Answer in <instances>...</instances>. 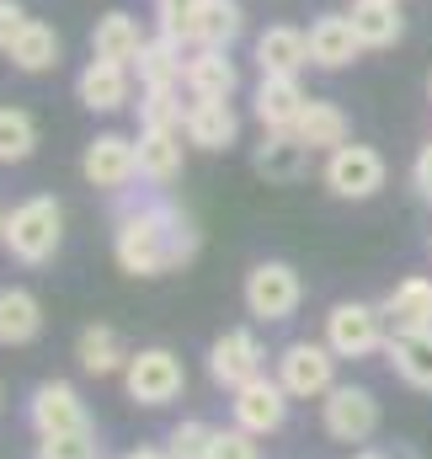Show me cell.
<instances>
[{"label": "cell", "mask_w": 432, "mask_h": 459, "mask_svg": "<svg viewBox=\"0 0 432 459\" xmlns=\"http://www.w3.org/2000/svg\"><path fill=\"white\" fill-rule=\"evenodd\" d=\"M203 235L193 225L187 209H177L171 198L150 193H117V214H112V262L128 278H160L177 273L198 256Z\"/></svg>", "instance_id": "6da1fadb"}, {"label": "cell", "mask_w": 432, "mask_h": 459, "mask_svg": "<svg viewBox=\"0 0 432 459\" xmlns=\"http://www.w3.org/2000/svg\"><path fill=\"white\" fill-rule=\"evenodd\" d=\"M59 246H65V204L54 193H32V198H22L11 209V220H5V251H11V262L43 267V262L59 256Z\"/></svg>", "instance_id": "7a4b0ae2"}, {"label": "cell", "mask_w": 432, "mask_h": 459, "mask_svg": "<svg viewBox=\"0 0 432 459\" xmlns=\"http://www.w3.org/2000/svg\"><path fill=\"white\" fill-rule=\"evenodd\" d=\"M240 305H246V316L262 321V326L294 321L299 305H305V278H299V267L283 262V256L256 262V267L246 273V283H240Z\"/></svg>", "instance_id": "3957f363"}, {"label": "cell", "mask_w": 432, "mask_h": 459, "mask_svg": "<svg viewBox=\"0 0 432 459\" xmlns=\"http://www.w3.org/2000/svg\"><path fill=\"white\" fill-rule=\"evenodd\" d=\"M187 390V363L171 347H134L123 363V395L144 411H160L171 401H182Z\"/></svg>", "instance_id": "277c9868"}, {"label": "cell", "mask_w": 432, "mask_h": 459, "mask_svg": "<svg viewBox=\"0 0 432 459\" xmlns=\"http://www.w3.org/2000/svg\"><path fill=\"white\" fill-rule=\"evenodd\" d=\"M336 358H347V363H363V358H379L384 347H390V321H384V310L379 305H368V299H336L331 310H325V337H321Z\"/></svg>", "instance_id": "5b68a950"}, {"label": "cell", "mask_w": 432, "mask_h": 459, "mask_svg": "<svg viewBox=\"0 0 432 459\" xmlns=\"http://www.w3.org/2000/svg\"><path fill=\"white\" fill-rule=\"evenodd\" d=\"M321 182H325V193H331V198H341V204H368V198H379V193H384L390 166H384V155H379L374 144L347 139L341 150H331V155H325Z\"/></svg>", "instance_id": "8992f818"}, {"label": "cell", "mask_w": 432, "mask_h": 459, "mask_svg": "<svg viewBox=\"0 0 432 459\" xmlns=\"http://www.w3.org/2000/svg\"><path fill=\"white\" fill-rule=\"evenodd\" d=\"M336 352L325 342H310V337H299V342H289L283 352H278V385L294 395V401H325L341 379H336Z\"/></svg>", "instance_id": "52a82bcc"}, {"label": "cell", "mask_w": 432, "mask_h": 459, "mask_svg": "<svg viewBox=\"0 0 432 459\" xmlns=\"http://www.w3.org/2000/svg\"><path fill=\"white\" fill-rule=\"evenodd\" d=\"M27 428L38 438H59V433H91L97 422L70 379H38L27 395Z\"/></svg>", "instance_id": "ba28073f"}, {"label": "cell", "mask_w": 432, "mask_h": 459, "mask_svg": "<svg viewBox=\"0 0 432 459\" xmlns=\"http://www.w3.org/2000/svg\"><path fill=\"white\" fill-rule=\"evenodd\" d=\"M81 177H86V187H97V193H128L134 182H139V150H134V139L128 134H117V128H102V134H91L86 139V150H81Z\"/></svg>", "instance_id": "9c48e42d"}, {"label": "cell", "mask_w": 432, "mask_h": 459, "mask_svg": "<svg viewBox=\"0 0 432 459\" xmlns=\"http://www.w3.org/2000/svg\"><path fill=\"white\" fill-rule=\"evenodd\" d=\"M321 428L331 444H368L379 433V395L368 385H336L321 401Z\"/></svg>", "instance_id": "30bf717a"}, {"label": "cell", "mask_w": 432, "mask_h": 459, "mask_svg": "<svg viewBox=\"0 0 432 459\" xmlns=\"http://www.w3.org/2000/svg\"><path fill=\"white\" fill-rule=\"evenodd\" d=\"M289 406H294V395L278 385V374H256L240 390H229V422L256 438H272L289 422Z\"/></svg>", "instance_id": "8fae6325"}, {"label": "cell", "mask_w": 432, "mask_h": 459, "mask_svg": "<svg viewBox=\"0 0 432 459\" xmlns=\"http://www.w3.org/2000/svg\"><path fill=\"white\" fill-rule=\"evenodd\" d=\"M256 374H267V347L251 326H229L209 342V379L219 390H240Z\"/></svg>", "instance_id": "7c38bea8"}, {"label": "cell", "mask_w": 432, "mask_h": 459, "mask_svg": "<svg viewBox=\"0 0 432 459\" xmlns=\"http://www.w3.org/2000/svg\"><path fill=\"white\" fill-rule=\"evenodd\" d=\"M75 102L86 113H123L134 102V70L128 65H112V59H86L81 75H75Z\"/></svg>", "instance_id": "4fadbf2b"}, {"label": "cell", "mask_w": 432, "mask_h": 459, "mask_svg": "<svg viewBox=\"0 0 432 459\" xmlns=\"http://www.w3.org/2000/svg\"><path fill=\"white\" fill-rule=\"evenodd\" d=\"M187 134L182 128H139L134 134V150H139V182L144 187H171L177 177H182V166H187V144H182Z\"/></svg>", "instance_id": "5bb4252c"}, {"label": "cell", "mask_w": 432, "mask_h": 459, "mask_svg": "<svg viewBox=\"0 0 432 459\" xmlns=\"http://www.w3.org/2000/svg\"><path fill=\"white\" fill-rule=\"evenodd\" d=\"M182 134H187V144H193V150L219 155V150L240 144V113H235V102H219V97H187Z\"/></svg>", "instance_id": "9a60e30c"}, {"label": "cell", "mask_w": 432, "mask_h": 459, "mask_svg": "<svg viewBox=\"0 0 432 459\" xmlns=\"http://www.w3.org/2000/svg\"><path fill=\"white\" fill-rule=\"evenodd\" d=\"M310 155H315V150H310L294 128H278V134L267 128L262 144L251 150V171L267 177V182H299V177L310 171Z\"/></svg>", "instance_id": "2e32d148"}, {"label": "cell", "mask_w": 432, "mask_h": 459, "mask_svg": "<svg viewBox=\"0 0 432 459\" xmlns=\"http://www.w3.org/2000/svg\"><path fill=\"white\" fill-rule=\"evenodd\" d=\"M310 108V97H305V86H299V75H262L256 81V91H251V113L262 123V134L272 128H294L299 113Z\"/></svg>", "instance_id": "e0dca14e"}, {"label": "cell", "mask_w": 432, "mask_h": 459, "mask_svg": "<svg viewBox=\"0 0 432 459\" xmlns=\"http://www.w3.org/2000/svg\"><path fill=\"white\" fill-rule=\"evenodd\" d=\"M358 54H363V43H358L347 11H321L310 22V65L315 70H347V65H358Z\"/></svg>", "instance_id": "ac0fdd59"}, {"label": "cell", "mask_w": 432, "mask_h": 459, "mask_svg": "<svg viewBox=\"0 0 432 459\" xmlns=\"http://www.w3.org/2000/svg\"><path fill=\"white\" fill-rule=\"evenodd\" d=\"M182 91L187 97H219V102H229L240 91V70H235L229 48H187Z\"/></svg>", "instance_id": "d6986e66"}, {"label": "cell", "mask_w": 432, "mask_h": 459, "mask_svg": "<svg viewBox=\"0 0 432 459\" xmlns=\"http://www.w3.org/2000/svg\"><path fill=\"white\" fill-rule=\"evenodd\" d=\"M251 54H256V70L262 75H299V70H310V32L278 22V27L256 32V48Z\"/></svg>", "instance_id": "ffe728a7"}, {"label": "cell", "mask_w": 432, "mask_h": 459, "mask_svg": "<svg viewBox=\"0 0 432 459\" xmlns=\"http://www.w3.org/2000/svg\"><path fill=\"white\" fill-rule=\"evenodd\" d=\"M390 332H428L432 326V278L428 273H406L384 299H379Z\"/></svg>", "instance_id": "44dd1931"}, {"label": "cell", "mask_w": 432, "mask_h": 459, "mask_svg": "<svg viewBox=\"0 0 432 459\" xmlns=\"http://www.w3.org/2000/svg\"><path fill=\"white\" fill-rule=\"evenodd\" d=\"M43 337V299L22 283L0 289V347H32Z\"/></svg>", "instance_id": "7402d4cb"}, {"label": "cell", "mask_w": 432, "mask_h": 459, "mask_svg": "<svg viewBox=\"0 0 432 459\" xmlns=\"http://www.w3.org/2000/svg\"><path fill=\"white\" fill-rule=\"evenodd\" d=\"M5 59H11V70H22V75H48V70H59V59H65V38L48 27V22H27L22 32H16V43L5 48Z\"/></svg>", "instance_id": "603a6c76"}, {"label": "cell", "mask_w": 432, "mask_h": 459, "mask_svg": "<svg viewBox=\"0 0 432 459\" xmlns=\"http://www.w3.org/2000/svg\"><path fill=\"white\" fill-rule=\"evenodd\" d=\"M182 70H187V43L171 38V32H155L139 59H134V75H139V91H155V86H182Z\"/></svg>", "instance_id": "cb8c5ba5"}, {"label": "cell", "mask_w": 432, "mask_h": 459, "mask_svg": "<svg viewBox=\"0 0 432 459\" xmlns=\"http://www.w3.org/2000/svg\"><path fill=\"white\" fill-rule=\"evenodd\" d=\"M384 363L395 368L401 385H411V390L432 395V326L428 332H390Z\"/></svg>", "instance_id": "d4e9b609"}, {"label": "cell", "mask_w": 432, "mask_h": 459, "mask_svg": "<svg viewBox=\"0 0 432 459\" xmlns=\"http://www.w3.org/2000/svg\"><path fill=\"white\" fill-rule=\"evenodd\" d=\"M240 32H246L240 0H203L187 22V48H229Z\"/></svg>", "instance_id": "484cf974"}, {"label": "cell", "mask_w": 432, "mask_h": 459, "mask_svg": "<svg viewBox=\"0 0 432 459\" xmlns=\"http://www.w3.org/2000/svg\"><path fill=\"white\" fill-rule=\"evenodd\" d=\"M347 16H352V32H358L363 54H368V48H395V43L406 38L401 0H352Z\"/></svg>", "instance_id": "4316f807"}, {"label": "cell", "mask_w": 432, "mask_h": 459, "mask_svg": "<svg viewBox=\"0 0 432 459\" xmlns=\"http://www.w3.org/2000/svg\"><path fill=\"white\" fill-rule=\"evenodd\" d=\"M144 43H150V38H144V27H139L128 11H108V16H97V27H91V59H112V65H128V70H134V59H139Z\"/></svg>", "instance_id": "83f0119b"}, {"label": "cell", "mask_w": 432, "mask_h": 459, "mask_svg": "<svg viewBox=\"0 0 432 459\" xmlns=\"http://www.w3.org/2000/svg\"><path fill=\"white\" fill-rule=\"evenodd\" d=\"M75 363H81V374H91V379L123 374L128 347H123V337H117V326H108V321L81 326V337H75Z\"/></svg>", "instance_id": "f1b7e54d"}, {"label": "cell", "mask_w": 432, "mask_h": 459, "mask_svg": "<svg viewBox=\"0 0 432 459\" xmlns=\"http://www.w3.org/2000/svg\"><path fill=\"white\" fill-rule=\"evenodd\" d=\"M294 134H299V139H305L310 150L331 155V150H341V144L352 139V123H347V113H341L336 102H325V97H310V108L299 113Z\"/></svg>", "instance_id": "f546056e"}, {"label": "cell", "mask_w": 432, "mask_h": 459, "mask_svg": "<svg viewBox=\"0 0 432 459\" xmlns=\"http://www.w3.org/2000/svg\"><path fill=\"white\" fill-rule=\"evenodd\" d=\"M38 150V117L27 108H0V166H22Z\"/></svg>", "instance_id": "4dcf8cb0"}, {"label": "cell", "mask_w": 432, "mask_h": 459, "mask_svg": "<svg viewBox=\"0 0 432 459\" xmlns=\"http://www.w3.org/2000/svg\"><path fill=\"white\" fill-rule=\"evenodd\" d=\"M139 128H182L187 102H182V86H155V91H139Z\"/></svg>", "instance_id": "1f68e13d"}, {"label": "cell", "mask_w": 432, "mask_h": 459, "mask_svg": "<svg viewBox=\"0 0 432 459\" xmlns=\"http://www.w3.org/2000/svg\"><path fill=\"white\" fill-rule=\"evenodd\" d=\"M166 455L171 459H209L214 455V422H203V417H182V422L166 433Z\"/></svg>", "instance_id": "d6a6232c"}, {"label": "cell", "mask_w": 432, "mask_h": 459, "mask_svg": "<svg viewBox=\"0 0 432 459\" xmlns=\"http://www.w3.org/2000/svg\"><path fill=\"white\" fill-rule=\"evenodd\" d=\"M32 459H102V438L91 433H59V438H38Z\"/></svg>", "instance_id": "836d02e7"}, {"label": "cell", "mask_w": 432, "mask_h": 459, "mask_svg": "<svg viewBox=\"0 0 432 459\" xmlns=\"http://www.w3.org/2000/svg\"><path fill=\"white\" fill-rule=\"evenodd\" d=\"M209 459H262V438L246 433V428H214V455Z\"/></svg>", "instance_id": "e575fe53"}, {"label": "cell", "mask_w": 432, "mask_h": 459, "mask_svg": "<svg viewBox=\"0 0 432 459\" xmlns=\"http://www.w3.org/2000/svg\"><path fill=\"white\" fill-rule=\"evenodd\" d=\"M203 0H155V16H160V32H171V38H182L187 43V22H193V11H198Z\"/></svg>", "instance_id": "d590c367"}, {"label": "cell", "mask_w": 432, "mask_h": 459, "mask_svg": "<svg viewBox=\"0 0 432 459\" xmlns=\"http://www.w3.org/2000/svg\"><path fill=\"white\" fill-rule=\"evenodd\" d=\"M27 22H32V16H27V5H22V0H0V54L16 43V32H22Z\"/></svg>", "instance_id": "8d00e7d4"}, {"label": "cell", "mask_w": 432, "mask_h": 459, "mask_svg": "<svg viewBox=\"0 0 432 459\" xmlns=\"http://www.w3.org/2000/svg\"><path fill=\"white\" fill-rule=\"evenodd\" d=\"M411 182H417V193H422V204H432V139L417 150V160H411Z\"/></svg>", "instance_id": "74e56055"}, {"label": "cell", "mask_w": 432, "mask_h": 459, "mask_svg": "<svg viewBox=\"0 0 432 459\" xmlns=\"http://www.w3.org/2000/svg\"><path fill=\"white\" fill-rule=\"evenodd\" d=\"M123 459H171L166 449H155V444H139V449H128Z\"/></svg>", "instance_id": "f35d334b"}, {"label": "cell", "mask_w": 432, "mask_h": 459, "mask_svg": "<svg viewBox=\"0 0 432 459\" xmlns=\"http://www.w3.org/2000/svg\"><path fill=\"white\" fill-rule=\"evenodd\" d=\"M352 459H411L406 449H395V455H384V449H358Z\"/></svg>", "instance_id": "ab89813d"}, {"label": "cell", "mask_w": 432, "mask_h": 459, "mask_svg": "<svg viewBox=\"0 0 432 459\" xmlns=\"http://www.w3.org/2000/svg\"><path fill=\"white\" fill-rule=\"evenodd\" d=\"M5 220H11V214H5V209H0V246H5Z\"/></svg>", "instance_id": "60d3db41"}, {"label": "cell", "mask_w": 432, "mask_h": 459, "mask_svg": "<svg viewBox=\"0 0 432 459\" xmlns=\"http://www.w3.org/2000/svg\"><path fill=\"white\" fill-rule=\"evenodd\" d=\"M0 406H5V390H0Z\"/></svg>", "instance_id": "b9f144b4"}, {"label": "cell", "mask_w": 432, "mask_h": 459, "mask_svg": "<svg viewBox=\"0 0 432 459\" xmlns=\"http://www.w3.org/2000/svg\"><path fill=\"white\" fill-rule=\"evenodd\" d=\"M428 97H432V81H428Z\"/></svg>", "instance_id": "7bdbcfd3"}]
</instances>
